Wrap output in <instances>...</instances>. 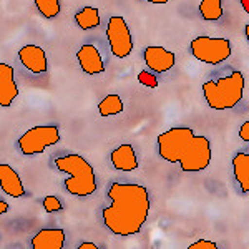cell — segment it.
Here are the masks:
<instances>
[{
	"instance_id": "4",
	"label": "cell",
	"mask_w": 249,
	"mask_h": 249,
	"mask_svg": "<svg viewBox=\"0 0 249 249\" xmlns=\"http://www.w3.org/2000/svg\"><path fill=\"white\" fill-rule=\"evenodd\" d=\"M203 95L213 110H230L243 100L244 75L234 70L226 77L203 83Z\"/></svg>"
},
{
	"instance_id": "15",
	"label": "cell",
	"mask_w": 249,
	"mask_h": 249,
	"mask_svg": "<svg viewBox=\"0 0 249 249\" xmlns=\"http://www.w3.org/2000/svg\"><path fill=\"white\" fill-rule=\"evenodd\" d=\"M232 171H234V178L238 181L241 191L246 195L249 193V153L239 151L232 158Z\"/></svg>"
},
{
	"instance_id": "3",
	"label": "cell",
	"mask_w": 249,
	"mask_h": 249,
	"mask_svg": "<svg viewBox=\"0 0 249 249\" xmlns=\"http://www.w3.org/2000/svg\"><path fill=\"white\" fill-rule=\"evenodd\" d=\"M55 168L60 173H65V190L78 198H87L96 191L95 170L83 156L70 153L55 160Z\"/></svg>"
},
{
	"instance_id": "8",
	"label": "cell",
	"mask_w": 249,
	"mask_h": 249,
	"mask_svg": "<svg viewBox=\"0 0 249 249\" xmlns=\"http://www.w3.org/2000/svg\"><path fill=\"white\" fill-rule=\"evenodd\" d=\"M143 58L146 67H150L156 73H166L176 63V57L171 50H166L164 47H156V45L144 48Z\"/></svg>"
},
{
	"instance_id": "17",
	"label": "cell",
	"mask_w": 249,
	"mask_h": 249,
	"mask_svg": "<svg viewBox=\"0 0 249 249\" xmlns=\"http://www.w3.org/2000/svg\"><path fill=\"white\" fill-rule=\"evenodd\" d=\"M123 102L116 93H110L107 95L102 102L98 103V111L103 118H108V116H113V115H118L123 111Z\"/></svg>"
},
{
	"instance_id": "22",
	"label": "cell",
	"mask_w": 249,
	"mask_h": 249,
	"mask_svg": "<svg viewBox=\"0 0 249 249\" xmlns=\"http://www.w3.org/2000/svg\"><path fill=\"white\" fill-rule=\"evenodd\" d=\"M190 249H218V244L210 239H198L196 243L191 244Z\"/></svg>"
},
{
	"instance_id": "14",
	"label": "cell",
	"mask_w": 249,
	"mask_h": 249,
	"mask_svg": "<svg viewBox=\"0 0 249 249\" xmlns=\"http://www.w3.org/2000/svg\"><path fill=\"white\" fill-rule=\"evenodd\" d=\"M111 164L118 171H135L138 168V158L133 150V146L128 143L120 144L116 150L111 151Z\"/></svg>"
},
{
	"instance_id": "13",
	"label": "cell",
	"mask_w": 249,
	"mask_h": 249,
	"mask_svg": "<svg viewBox=\"0 0 249 249\" xmlns=\"http://www.w3.org/2000/svg\"><path fill=\"white\" fill-rule=\"evenodd\" d=\"M65 232L63 230H42L32 238V248L34 249H62L65 244Z\"/></svg>"
},
{
	"instance_id": "1",
	"label": "cell",
	"mask_w": 249,
	"mask_h": 249,
	"mask_svg": "<svg viewBox=\"0 0 249 249\" xmlns=\"http://www.w3.org/2000/svg\"><path fill=\"white\" fill-rule=\"evenodd\" d=\"M110 204L102 210L103 224L115 236H133L142 231L150 214V193L142 184L113 183L107 193Z\"/></svg>"
},
{
	"instance_id": "6",
	"label": "cell",
	"mask_w": 249,
	"mask_h": 249,
	"mask_svg": "<svg viewBox=\"0 0 249 249\" xmlns=\"http://www.w3.org/2000/svg\"><path fill=\"white\" fill-rule=\"evenodd\" d=\"M58 142L60 130L53 124H48V126H34L29 131H25L18 138L17 146L22 155L34 156L43 153L48 146H53Z\"/></svg>"
},
{
	"instance_id": "16",
	"label": "cell",
	"mask_w": 249,
	"mask_h": 249,
	"mask_svg": "<svg viewBox=\"0 0 249 249\" xmlns=\"http://www.w3.org/2000/svg\"><path fill=\"white\" fill-rule=\"evenodd\" d=\"M75 22L82 30H90L100 25V12L95 7H83L78 14H75Z\"/></svg>"
},
{
	"instance_id": "10",
	"label": "cell",
	"mask_w": 249,
	"mask_h": 249,
	"mask_svg": "<svg viewBox=\"0 0 249 249\" xmlns=\"http://www.w3.org/2000/svg\"><path fill=\"white\" fill-rule=\"evenodd\" d=\"M77 60L80 67H82V70L88 75H100L105 71V63H103L102 53L91 43H85V45L78 48Z\"/></svg>"
},
{
	"instance_id": "26",
	"label": "cell",
	"mask_w": 249,
	"mask_h": 249,
	"mask_svg": "<svg viewBox=\"0 0 249 249\" xmlns=\"http://www.w3.org/2000/svg\"><path fill=\"white\" fill-rule=\"evenodd\" d=\"M239 3H241V7H243V10L249 15V0H239Z\"/></svg>"
},
{
	"instance_id": "19",
	"label": "cell",
	"mask_w": 249,
	"mask_h": 249,
	"mask_svg": "<svg viewBox=\"0 0 249 249\" xmlns=\"http://www.w3.org/2000/svg\"><path fill=\"white\" fill-rule=\"evenodd\" d=\"M35 5L40 14L47 18H53L60 14V0H35Z\"/></svg>"
},
{
	"instance_id": "20",
	"label": "cell",
	"mask_w": 249,
	"mask_h": 249,
	"mask_svg": "<svg viewBox=\"0 0 249 249\" xmlns=\"http://www.w3.org/2000/svg\"><path fill=\"white\" fill-rule=\"evenodd\" d=\"M43 210L47 213H58L63 210V204L57 196H47L43 199Z\"/></svg>"
},
{
	"instance_id": "23",
	"label": "cell",
	"mask_w": 249,
	"mask_h": 249,
	"mask_svg": "<svg viewBox=\"0 0 249 249\" xmlns=\"http://www.w3.org/2000/svg\"><path fill=\"white\" fill-rule=\"evenodd\" d=\"M239 138L243 142H249V122H244L239 128Z\"/></svg>"
},
{
	"instance_id": "21",
	"label": "cell",
	"mask_w": 249,
	"mask_h": 249,
	"mask_svg": "<svg viewBox=\"0 0 249 249\" xmlns=\"http://www.w3.org/2000/svg\"><path fill=\"white\" fill-rule=\"evenodd\" d=\"M138 82L148 88H158V80H156L155 75L150 73V71H140Z\"/></svg>"
},
{
	"instance_id": "9",
	"label": "cell",
	"mask_w": 249,
	"mask_h": 249,
	"mask_svg": "<svg viewBox=\"0 0 249 249\" xmlns=\"http://www.w3.org/2000/svg\"><path fill=\"white\" fill-rule=\"evenodd\" d=\"M18 58L22 65L35 75L45 73L48 68V60L45 50L38 45H25L18 50Z\"/></svg>"
},
{
	"instance_id": "24",
	"label": "cell",
	"mask_w": 249,
	"mask_h": 249,
	"mask_svg": "<svg viewBox=\"0 0 249 249\" xmlns=\"http://www.w3.org/2000/svg\"><path fill=\"white\" fill-rule=\"evenodd\" d=\"M78 248L80 249H98V246H96V244H93V243H82Z\"/></svg>"
},
{
	"instance_id": "25",
	"label": "cell",
	"mask_w": 249,
	"mask_h": 249,
	"mask_svg": "<svg viewBox=\"0 0 249 249\" xmlns=\"http://www.w3.org/2000/svg\"><path fill=\"white\" fill-rule=\"evenodd\" d=\"M9 204H7L5 201H0V214H5L7 211H9Z\"/></svg>"
},
{
	"instance_id": "2",
	"label": "cell",
	"mask_w": 249,
	"mask_h": 249,
	"mask_svg": "<svg viewBox=\"0 0 249 249\" xmlns=\"http://www.w3.org/2000/svg\"><path fill=\"white\" fill-rule=\"evenodd\" d=\"M158 153L168 163H178L184 173L204 171L211 163V143L188 126H175L158 136Z\"/></svg>"
},
{
	"instance_id": "18",
	"label": "cell",
	"mask_w": 249,
	"mask_h": 249,
	"mask_svg": "<svg viewBox=\"0 0 249 249\" xmlns=\"http://www.w3.org/2000/svg\"><path fill=\"white\" fill-rule=\"evenodd\" d=\"M199 14L206 22H216L223 17V0H201Z\"/></svg>"
},
{
	"instance_id": "5",
	"label": "cell",
	"mask_w": 249,
	"mask_h": 249,
	"mask_svg": "<svg viewBox=\"0 0 249 249\" xmlns=\"http://www.w3.org/2000/svg\"><path fill=\"white\" fill-rule=\"evenodd\" d=\"M190 50L193 57L208 65H219L231 57V43L221 37H196L191 40Z\"/></svg>"
},
{
	"instance_id": "27",
	"label": "cell",
	"mask_w": 249,
	"mask_h": 249,
	"mask_svg": "<svg viewBox=\"0 0 249 249\" xmlns=\"http://www.w3.org/2000/svg\"><path fill=\"white\" fill-rule=\"evenodd\" d=\"M146 2H150V3H166V2H170V0H146Z\"/></svg>"
},
{
	"instance_id": "12",
	"label": "cell",
	"mask_w": 249,
	"mask_h": 249,
	"mask_svg": "<svg viewBox=\"0 0 249 249\" xmlns=\"http://www.w3.org/2000/svg\"><path fill=\"white\" fill-rule=\"evenodd\" d=\"M0 184H2V191L12 198H22L25 195L18 173L10 164H0Z\"/></svg>"
},
{
	"instance_id": "11",
	"label": "cell",
	"mask_w": 249,
	"mask_h": 249,
	"mask_svg": "<svg viewBox=\"0 0 249 249\" xmlns=\"http://www.w3.org/2000/svg\"><path fill=\"white\" fill-rule=\"evenodd\" d=\"M18 95V87L14 78V68L7 63H0V105L10 107Z\"/></svg>"
},
{
	"instance_id": "28",
	"label": "cell",
	"mask_w": 249,
	"mask_h": 249,
	"mask_svg": "<svg viewBox=\"0 0 249 249\" xmlns=\"http://www.w3.org/2000/svg\"><path fill=\"white\" fill-rule=\"evenodd\" d=\"M246 38H248V43H249V23L246 25Z\"/></svg>"
},
{
	"instance_id": "7",
	"label": "cell",
	"mask_w": 249,
	"mask_h": 249,
	"mask_svg": "<svg viewBox=\"0 0 249 249\" xmlns=\"http://www.w3.org/2000/svg\"><path fill=\"white\" fill-rule=\"evenodd\" d=\"M107 38L111 53L116 58H126L133 50V38H131L130 27L122 15H113L108 20L107 25Z\"/></svg>"
}]
</instances>
